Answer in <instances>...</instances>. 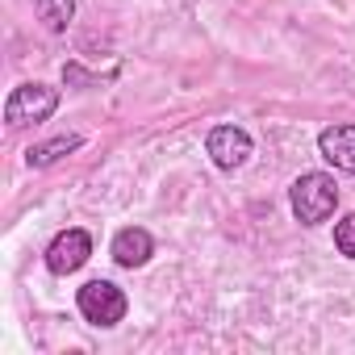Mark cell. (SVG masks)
<instances>
[{
    "label": "cell",
    "instance_id": "cell-10",
    "mask_svg": "<svg viewBox=\"0 0 355 355\" xmlns=\"http://www.w3.org/2000/svg\"><path fill=\"white\" fill-rule=\"evenodd\" d=\"M113 76H92V71H84L80 63H63V84L67 88H80V92H92V88H105Z\"/></svg>",
    "mask_w": 355,
    "mask_h": 355
},
{
    "label": "cell",
    "instance_id": "cell-11",
    "mask_svg": "<svg viewBox=\"0 0 355 355\" xmlns=\"http://www.w3.org/2000/svg\"><path fill=\"white\" fill-rule=\"evenodd\" d=\"M334 247H338V255L355 259V214H347V218L334 226Z\"/></svg>",
    "mask_w": 355,
    "mask_h": 355
},
{
    "label": "cell",
    "instance_id": "cell-5",
    "mask_svg": "<svg viewBox=\"0 0 355 355\" xmlns=\"http://www.w3.org/2000/svg\"><path fill=\"white\" fill-rule=\"evenodd\" d=\"M88 259H92V234L80 230V226L59 230V234L51 239V247H46V268H51L55 276H71V272H80Z\"/></svg>",
    "mask_w": 355,
    "mask_h": 355
},
{
    "label": "cell",
    "instance_id": "cell-3",
    "mask_svg": "<svg viewBox=\"0 0 355 355\" xmlns=\"http://www.w3.org/2000/svg\"><path fill=\"white\" fill-rule=\"evenodd\" d=\"M59 88H51V84H17L13 92H9V101H5V121L13 125V130H21V125H38V121H46L55 109H59Z\"/></svg>",
    "mask_w": 355,
    "mask_h": 355
},
{
    "label": "cell",
    "instance_id": "cell-4",
    "mask_svg": "<svg viewBox=\"0 0 355 355\" xmlns=\"http://www.w3.org/2000/svg\"><path fill=\"white\" fill-rule=\"evenodd\" d=\"M205 150H209L214 167L239 171V167H247V159L255 155V142H251V134H247L243 125H214L209 138H205Z\"/></svg>",
    "mask_w": 355,
    "mask_h": 355
},
{
    "label": "cell",
    "instance_id": "cell-9",
    "mask_svg": "<svg viewBox=\"0 0 355 355\" xmlns=\"http://www.w3.org/2000/svg\"><path fill=\"white\" fill-rule=\"evenodd\" d=\"M34 13L51 34H63L76 17V0H34Z\"/></svg>",
    "mask_w": 355,
    "mask_h": 355
},
{
    "label": "cell",
    "instance_id": "cell-7",
    "mask_svg": "<svg viewBox=\"0 0 355 355\" xmlns=\"http://www.w3.org/2000/svg\"><path fill=\"white\" fill-rule=\"evenodd\" d=\"M150 255H155V239H150V230H142V226H125V230L113 234V259H117V268H142Z\"/></svg>",
    "mask_w": 355,
    "mask_h": 355
},
{
    "label": "cell",
    "instance_id": "cell-6",
    "mask_svg": "<svg viewBox=\"0 0 355 355\" xmlns=\"http://www.w3.org/2000/svg\"><path fill=\"white\" fill-rule=\"evenodd\" d=\"M318 150L334 171L355 175V125H326L318 134Z\"/></svg>",
    "mask_w": 355,
    "mask_h": 355
},
{
    "label": "cell",
    "instance_id": "cell-8",
    "mask_svg": "<svg viewBox=\"0 0 355 355\" xmlns=\"http://www.w3.org/2000/svg\"><path fill=\"white\" fill-rule=\"evenodd\" d=\"M80 146H84V138H80V134H55V138H46V142H38V146H30V150H26V163L42 171V167H55L59 159H67V155H76Z\"/></svg>",
    "mask_w": 355,
    "mask_h": 355
},
{
    "label": "cell",
    "instance_id": "cell-2",
    "mask_svg": "<svg viewBox=\"0 0 355 355\" xmlns=\"http://www.w3.org/2000/svg\"><path fill=\"white\" fill-rule=\"evenodd\" d=\"M76 305H80L84 322H88V326H101V330H113V326L125 318V309H130L125 293H121L113 280H88V284L76 293Z\"/></svg>",
    "mask_w": 355,
    "mask_h": 355
},
{
    "label": "cell",
    "instance_id": "cell-1",
    "mask_svg": "<svg viewBox=\"0 0 355 355\" xmlns=\"http://www.w3.org/2000/svg\"><path fill=\"white\" fill-rule=\"evenodd\" d=\"M288 205H293V218H297L301 226H322V222L334 214V205H338V184H334V175H326V171H305V175H297L293 189H288Z\"/></svg>",
    "mask_w": 355,
    "mask_h": 355
}]
</instances>
